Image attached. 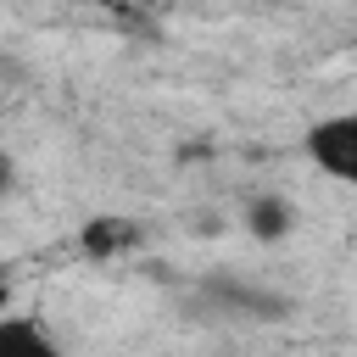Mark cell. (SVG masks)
Returning a JSON list of instances; mask_svg holds the SVG:
<instances>
[{
	"mask_svg": "<svg viewBox=\"0 0 357 357\" xmlns=\"http://www.w3.org/2000/svg\"><path fill=\"white\" fill-rule=\"evenodd\" d=\"M301 151H307V162H312L318 173H329V178H340V184L357 190V106L318 117V123L301 134Z\"/></svg>",
	"mask_w": 357,
	"mask_h": 357,
	"instance_id": "cell-1",
	"label": "cell"
},
{
	"mask_svg": "<svg viewBox=\"0 0 357 357\" xmlns=\"http://www.w3.org/2000/svg\"><path fill=\"white\" fill-rule=\"evenodd\" d=\"M0 357H61L56 335L28 312H0Z\"/></svg>",
	"mask_w": 357,
	"mask_h": 357,
	"instance_id": "cell-2",
	"label": "cell"
},
{
	"mask_svg": "<svg viewBox=\"0 0 357 357\" xmlns=\"http://www.w3.org/2000/svg\"><path fill=\"white\" fill-rule=\"evenodd\" d=\"M245 229H251L257 240H284V234L296 229V212H290L284 195H257V201L245 206Z\"/></svg>",
	"mask_w": 357,
	"mask_h": 357,
	"instance_id": "cell-3",
	"label": "cell"
},
{
	"mask_svg": "<svg viewBox=\"0 0 357 357\" xmlns=\"http://www.w3.org/2000/svg\"><path fill=\"white\" fill-rule=\"evenodd\" d=\"M139 234H134V223H123V218H100V223H89L84 229V251H95V257H106V251H117V245H134Z\"/></svg>",
	"mask_w": 357,
	"mask_h": 357,
	"instance_id": "cell-4",
	"label": "cell"
},
{
	"mask_svg": "<svg viewBox=\"0 0 357 357\" xmlns=\"http://www.w3.org/2000/svg\"><path fill=\"white\" fill-rule=\"evenodd\" d=\"M11 290H17V279H11V268L0 262V312H11Z\"/></svg>",
	"mask_w": 357,
	"mask_h": 357,
	"instance_id": "cell-5",
	"label": "cell"
},
{
	"mask_svg": "<svg viewBox=\"0 0 357 357\" xmlns=\"http://www.w3.org/2000/svg\"><path fill=\"white\" fill-rule=\"evenodd\" d=\"M351 33H357V28H351Z\"/></svg>",
	"mask_w": 357,
	"mask_h": 357,
	"instance_id": "cell-6",
	"label": "cell"
}]
</instances>
